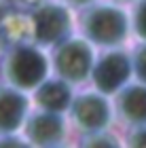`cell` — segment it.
<instances>
[{
	"label": "cell",
	"mask_w": 146,
	"mask_h": 148,
	"mask_svg": "<svg viewBox=\"0 0 146 148\" xmlns=\"http://www.w3.org/2000/svg\"><path fill=\"white\" fill-rule=\"evenodd\" d=\"M70 32V13L64 4L42 2L32 13V34L34 42L40 47H51L66 40Z\"/></svg>",
	"instance_id": "277c9868"
},
{
	"label": "cell",
	"mask_w": 146,
	"mask_h": 148,
	"mask_svg": "<svg viewBox=\"0 0 146 148\" xmlns=\"http://www.w3.org/2000/svg\"><path fill=\"white\" fill-rule=\"evenodd\" d=\"M134 30L142 40H146V0H140L134 11Z\"/></svg>",
	"instance_id": "7c38bea8"
},
{
	"label": "cell",
	"mask_w": 146,
	"mask_h": 148,
	"mask_svg": "<svg viewBox=\"0 0 146 148\" xmlns=\"http://www.w3.org/2000/svg\"><path fill=\"white\" fill-rule=\"evenodd\" d=\"M83 146H106V148H110V146H119V142H117L114 136L93 131L91 136H87V138L83 140Z\"/></svg>",
	"instance_id": "5bb4252c"
},
{
	"label": "cell",
	"mask_w": 146,
	"mask_h": 148,
	"mask_svg": "<svg viewBox=\"0 0 146 148\" xmlns=\"http://www.w3.org/2000/svg\"><path fill=\"white\" fill-rule=\"evenodd\" d=\"M2 72L9 85L17 87L21 91L36 89L45 83L47 76V59L38 49L28 45L13 47L6 51V57L2 62Z\"/></svg>",
	"instance_id": "7a4b0ae2"
},
{
	"label": "cell",
	"mask_w": 146,
	"mask_h": 148,
	"mask_svg": "<svg viewBox=\"0 0 146 148\" xmlns=\"http://www.w3.org/2000/svg\"><path fill=\"white\" fill-rule=\"evenodd\" d=\"M117 2H131V0H117Z\"/></svg>",
	"instance_id": "d6986e66"
},
{
	"label": "cell",
	"mask_w": 146,
	"mask_h": 148,
	"mask_svg": "<svg viewBox=\"0 0 146 148\" xmlns=\"http://www.w3.org/2000/svg\"><path fill=\"white\" fill-rule=\"evenodd\" d=\"M134 70L138 80L146 85V45H140L134 53Z\"/></svg>",
	"instance_id": "4fadbf2b"
},
{
	"label": "cell",
	"mask_w": 146,
	"mask_h": 148,
	"mask_svg": "<svg viewBox=\"0 0 146 148\" xmlns=\"http://www.w3.org/2000/svg\"><path fill=\"white\" fill-rule=\"evenodd\" d=\"M117 108L123 121H127L129 125H136V127L146 125V87L142 85L125 87L119 93Z\"/></svg>",
	"instance_id": "30bf717a"
},
{
	"label": "cell",
	"mask_w": 146,
	"mask_h": 148,
	"mask_svg": "<svg viewBox=\"0 0 146 148\" xmlns=\"http://www.w3.org/2000/svg\"><path fill=\"white\" fill-rule=\"evenodd\" d=\"M25 138L34 146H57L64 140V121L59 112L42 110L25 123Z\"/></svg>",
	"instance_id": "ba28073f"
},
{
	"label": "cell",
	"mask_w": 146,
	"mask_h": 148,
	"mask_svg": "<svg viewBox=\"0 0 146 148\" xmlns=\"http://www.w3.org/2000/svg\"><path fill=\"white\" fill-rule=\"evenodd\" d=\"M28 112V97L17 87H0V133H13L21 127Z\"/></svg>",
	"instance_id": "9c48e42d"
},
{
	"label": "cell",
	"mask_w": 146,
	"mask_h": 148,
	"mask_svg": "<svg viewBox=\"0 0 146 148\" xmlns=\"http://www.w3.org/2000/svg\"><path fill=\"white\" fill-rule=\"evenodd\" d=\"M93 51L83 38H66L53 53V68L64 80L83 83L93 72Z\"/></svg>",
	"instance_id": "3957f363"
},
{
	"label": "cell",
	"mask_w": 146,
	"mask_h": 148,
	"mask_svg": "<svg viewBox=\"0 0 146 148\" xmlns=\"http://www.w3.org/2000/svg\"><path fill=\"white\" fill-rule=\"evenodd\" d=\"M32 38V15H23L15 4L0 6V51H11L13 47L25 45Z\"/></svg>",
	"instance_id": "52a82bcc"
},
{
	"label": "cell",
	"mask_w": 146,
	"mask_h": 148,
	"mask_svg": "<svg viewBox=\"0 0 146 148\" xmlns=\"http://www.w3.org/2000/svg\"><path fill=\"white\" fill-rule=\"evenodd\" d=\"M70 114L83 131H102L110 123V106L102 95L95 93H85L72 99Z\"/></svg>",
	"instance_id": "8992f818"
},
{
	"label": "cell",
	"mask_w": 146,
	"mask_h": 148,
	"mask_svg": "<svg viewBox=\"0 0 146 148\" xmlns=\"http://www.w3.org/2000/svg\"><path fill=\"white\" fill-rule=\"evenodd\" d=\"M0 146H25V142H19L17 138H2Z\"/></svg>",
	"instance_id": "e0dca14e"
},
{
	"label": "cell",
	"mask_w": 146,
	"mask_h": 148,
	"mask_svg": "<svg viewBox=\"0 0 146 148\" xmlns=\"http://www.w3.org/2000/svg\"><path fill=\"white\" fill-rule=\"evenodd\" d=\"M62 2H64V4H70V6H76V9H78V6H87V4H91L93 0H62Z\"/></svg>",
	"instance_id": "ac0fdd59"
},
{
	"label": "cell",
	"mask_w": 146,
	"mask_h": 148,
	"mask_svg": "<svg viewBox=\"0 0 146 148\" xmlns=\"http://www.w3.org/2000/svg\"><path fill=\"white\" fill-rule=\"evenodd\" d=\"M34 99L40 106V110H49V112H64L72 106L70 87L64 80H47V83L38 85Z\"/></svg>",
	"instance_id": "8fae6325"
},
{
	"label": "cell",
	"mask_w": 146,
	"mask_h": 148,
	"mask_svg": "<svg viewBox=\"0 0 146 148\" xmlns=\"http://www.w3.org/2000/svg\"><path fill=\"white\" fill-rule=\"evenodd\" d=\"M127 144L129 146H146V125H142V129H138L136 133H131Z\"/></svg>",
	"instance_id": "9a60e30c"
},
{
	"label": "cell",
	"mask_w": 146,
	"mask_h": 148,
	"mask_svg": "<svg viewBox=\"0 0 146 148\" xmlns=\"http://www.w3.org/2000/svg\"><path fill=\"white\" fill-rule=\"evenodd\" d=\"M9 2L19 6V9H36L42 4V0H9Z\"/></svg>",
	"instance_id": "2e32d148"
},
{
	"label": "cell",
	"mask_w": 146,
	"mask_h": 148,
	"mask_svg": "<svg viewBox=\"0 0 146 148\" xmlns=\"http://www.w3.org/2000/svg\"><path fill=\"white\" fill-rule=\"evenodd\" d=\"M93 83L102 93H117L123 89V85L131 76V62L127 53L123 51H110L104 53L93 66Z\"/></svg>",
	"instance_id": "5b68a950"
},
{
	"label": "cell",
	"mask_w": 146,
	"mask_h": 148,
	"mask_svg": "<svg viewBox=\"0 0 146 148\" xmlns=\"http://www.w3.org/2000/svg\"><path fill=\"white\" fill-rule=\"evenodd\" d=\"M83 34L89 42L99 47H114L127 38L129 21L127 15L112 4H97L85 11L83 15Z\"/></svg>",
	"instance_id": "6da1fadb"
}]
</instances>
